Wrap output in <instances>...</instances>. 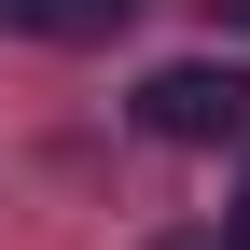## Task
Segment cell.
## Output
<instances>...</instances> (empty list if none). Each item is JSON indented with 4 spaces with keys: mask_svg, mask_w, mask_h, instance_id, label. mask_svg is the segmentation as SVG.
<instances>
[{
    "mask_svg": "<svg viewBox=\"0 0 250 250\" xmlns=\"http://www.w3.org/2000/svg\"><path fill=\"white\" fill-rule=\"evenodd\" d=\"M139 125L167 153H223V139H250V70L236 56H181V70L139 83Z\"/></svg>",
    "mask_w": 250,
    "mask_h": 250,
    "instance_id": "6da1fadb",
    "label": "cell"
},
{
    "mask_svg": "<svg viewBox=\"0 0 250 250\" xmlns=\"http://www.w3.org/2000/svg\"><path fill=\"white\" fill-rule=\"evenodd\" d=\"M14 28H28V42H125L139 0H14Z\"/></svg>",
    "mask_w": 250,
    "mask_h": 250,
    "instance_id": "7a4b0ae2",
    "label": "cell"
},
{
    "mask_svg": "<svg viewBox=\"0 0 250 250\" xmlns=\"http://www.w3.org/2000/svg\"><path fill=\"white\" fill-rule=\"evenodd\" d=\"M181 250H250V236H236V223H223V236H181Z\"/></svg>",
    "mask_w": 250,
    "mask_h": 250,
    "instance_id": "3957f363",
    "label": "cell"
},
{
    "mask_svg": "<svg viewBox=\"0 0 250 250\" xmlns=\"http://www.w3.org/2000/svg\"><path fill=\"white\" fill-rule=\"evenodd\" d=\"M208 14H223V28H250V0H208Z\"/></svg>",
    "mask_w": 250,
    "mask_h": 250,
    "instance_id": "277c9868",
    "label": "cell"
},
{
    "mask_svg": "<svg viewBox=\"0 0 250 250\" xmlns=\"http://www.w3.org/2000/svg\"><path fill=\"white\" fill-rule=\"evenodd\" d=\"M236 236H250V195H236Z\"/></svg>",
    "mask_w": 250,
    "mask_h": 250,
    "instance_id": "5b68a950",
    "label": "cell"
}]
</instances>
